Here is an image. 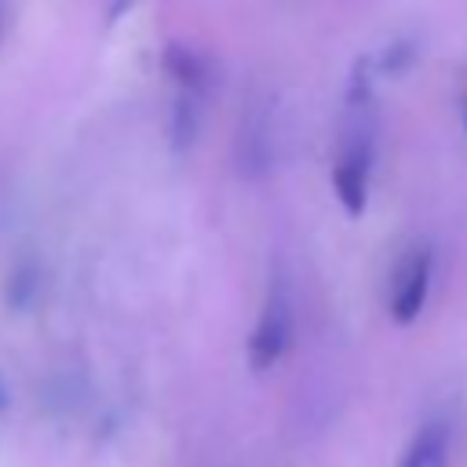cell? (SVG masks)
Returning <instances> with one entry per match:
<instances>
[{
	"label": "cell",
	"instance_id": "6da1fadb",
	"mask_svg": "<svg viewBox=\"0 0 467 467\" xmlns=\"http://www.w3.org/2000/svg\"><path fill=\"white\" fill-rule=\"evenodd\" d=\"M288 339H292V306L288 299L274 288L252 336H248V365L252 372H266L277 365V358L288 350Z\"/></svg>",
	"mask_w": 467,
	"mask_h": 467
},
{
	"label": "cell",
	"instance_id": "7a4b0ae2",
	"mask_svg": "<svg viewBox=\"0 0 467 467\" xmlns=\"http://www.w3.org/2000/svg\"><path fill=\"white\" fill-rule=\"evenodd\" d=\"M431 270H434V252L427 244L401 259L398 277H394V292H390V317L398 325H409L420 317L427 292H431Z\"/></svg>",
	"mask_w": 467,
	"mask_h": 467
},
{
	"label": "cell",
	"instance_id": "3957f363",
	"mask_svg": "<svg viewBox=\"0 0 467 467\" xmlns=\"http://www.w3.org/2000/svg\"><path fill=\"white\" fill-rule=\"evenodd\" d=\"M368 168H372V146L368 139H358L347 157L336 161L332 168V186H336V197L343 204L347 215H361L365 212V201H368Z\"/></svg>",
	"mask_w": 467,
	"mask_h": 467
},
{
	"label": "cell",
	"instance_id": "277c9868",
	"mask_svg": "<svg viewBox=\"0 0 467 467\" xmlns=\"http://www.w3.org/2000/svg\"><path fill=\"white\" fill-rule=\"evenodd\" d=\"M398 467H449V427L441 420L423 423L401 449Z\"/></svg>",
	"mask_w": 467,
	"mask_h": 467
},
{
	"label": "cell",
	"instance_id": "5b68a950",
	"mask_svg": "<svg viewBox=\"0 0 467 467\" xmlns=\"http://www.w3.org/2000/svg\"><path fill=\"white\" fill-rule=\"evenodd\" d=\"M164 69L175 77V84L182 88V91H197V88H204V73H208V66H204V58L201 55H193L190 47H182V44H168L164 47Z\"/></svg>",
	"mask_w": 467,
	"mask_h": 467
},
{
	"label": "cell",
	"instance_id": "8992f818",
	"mask_svg": "<svg viewBox=\"0 0 467 467\" xmlns=\"http://www.w3.org/2000/svg\"><path fill=\"white\" fill-rule=\"evenodd\" d=\"M193 135H197V102H193L190 91H182L171 106V142H175V150H186L193 142Z\"/></svg>",
	"mask_w": 467,
	"mask_h": 467
},
{
	"label": "cell",
	"instance_id": "52a82bcc",
	"mask_svg": "<svg viewBox=\"0 0 467 467\" xmlns=\"http://www.w3.org/2000/svg\"><path fill=\"white\" fill-rule=\"evenodd\" d=\"M372 77H376V66H372V58L361 55V58L350 66V77H347V102H350V106L368 102V95H372Z\"/></svg>",
	"mask_w": 467,
	"mask_h": 467
},
{
	"label": "cell",
	"instance_id": "ba28073f",
	"mask_svg": "<svg viewBox=\"0 0 467 467\" xmlns=\"http://www.w3.org/2000/svg\"><path fill=\"white\" fill-rule=\"evenodd\" d=\"M412 44L409 40H398V44H390L383 55H379V62H376V69L379 73H401V69H409L412 66Z\"/></svg>",
	"mask_w": 467,
	"mask_h": 467
},
{
	"label": "cell",
	"instance_id": "9c48e42d",
	"mask_svg": "<svg viewBox=\"0 0 467 467\" xmlns=\"http://www.w3.org/2000/svg\"><path fill=\"white\" fill-rule=\"evenodd\" d=\"M7 409V390H4V379H0V412Z\"/></svg>",
	"mask_w": 467,
	"mask_h": 467
}]
</instances>
